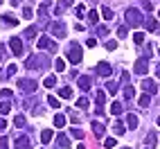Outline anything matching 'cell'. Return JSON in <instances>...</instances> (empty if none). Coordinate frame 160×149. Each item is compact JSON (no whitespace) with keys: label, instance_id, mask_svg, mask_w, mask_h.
Instances as JSON below:
<instances>
[{"label":"cell","instance_id":"d6986e66","mask_svg":"<svg viewBox=\"0 0 160 149\" xmlns=\"http://www.w3.org/2000/svg\"><path fill=\"white\" fill-rule=\"evenodd\" d=\"M102 16H104L106 20H111V18H115V16H113V9H111V7H102Z\"/></svg>","mask_w":160,"mask_h":149},{"label":"cell","instance_id":"ab89813d","mask_svg":"<svg viewBox=\"0 0 160 149\" xmlns=\"http://www.w3.org/2000/svg\"><path fill=\"white\" fill-rule=\"evenodd\" d=\"M23 16H25V18H27V20H29V18H32V9H29V7H25V9H23Z\"/></svg>","mask_w":160,"mask_h":149},{"label":"cell","instance_id":"7402d4cb","mask_svg":"<svg viewBox=\"0 0 160 149\" xmlns=\"http://www.w3.org/2000/svg\"><path fill=\"white\" fill-rule=\"evenodd\" d=\"M113 131H115V136H122V133H124V124H122V122H115V124H113Z\"/></svg>","mask_w":160,"mask_h":149},{"label":"cell","instance_id":"74e56055","mask_svg":"<svg viewBox=\"0 0 160 149\" xmlns=\"http://www.w3.org/2000/svg\"><path fill=\"white\" fill-rule=\"evenodd\" d=\"M147 142L153 147V145H156V133H149V136H147Z\"/></svg>","mask_w":160,"mask_h":149},{"label":"cell","instance_id":"484cf974","mask_svg":"<svg viewBox=\"0 0 160 149\" xmlns=\"http://www.w3.org/2000/svg\"><path fill=\"white\" fill-rule=\"evenodd\" d=\"M133 95H135L133 86H126V88H124V97H126V100H133Z\"/></svg>","mask_w":160,"mask_h":149},{"label":"cell","instance_id":"e575fe53","mask_svg":"<svg viewBox=\"0 0 160 149\" xmlns=\"http://www.w3.org/2000/svg\"><path fill=\"white\" fill-rule=\"evenodd\" d=\"M97 18H99L97 12H90V14H88V23H97Z\"/></svg>","mask_w":160,"mask_h":149},{"label":"cell","instance_id":"8d00e7d4","mask_svg":"<svg viewBox=\"0 0 160 149\" xmlns=\"http://www.w3.org/2000/svg\"><path fill=\"white\" fill-rule=\"evenodd\" d=\"M34 34H36V27H29V29L25 32V36H27V39H34Z\"/></svg>","mask_w":160,"mask_h":149},{"label":"cell","instance_id":"7bdbcfd3","mask_svg":"<svg viewBox=\"0 0 160 149\" xmlns=\"http://www.w3.org/2000/svg\"><path fill=\"white\" fill-rule=\"evenodd\" d=\"M83 12H86V9H83V5H79V7H77V9H74V14H77V16H81V14H83Z\"/></svg>","mask_w":160,"mask_h":149},{"label":"cell","instance_id":"60d3db41","mask_svg":"<svg viewBox=\"0 0 160 149\" xmlns=\"http://www.w3.org/2000/svg\"><path fill=\"white\" fill-rule=\"evenodd\" d=\"M104 100H106V95H104L102 90H97V102H99V104H104Z\"/></svg>","mask_w":160,"mask_h":149},{"label":"cell","instance_id":"5bb4252c","mask_svg":"<svg viewBox=\"0 0 160 149\" xmlns=\"http://www.w3.org/2000/svg\"><path fill=\"white\" fill-rule=\"evenodd\" d=\"M54 126H59V129H61V126H66V115H63V113L54 115Z\"/></svg>","mask_w":160,"mask_h":149},{"label":"cell","instance_id":"603a6c76","mask_svg":"<svg viewBox=\"0 0 160 149\" xmlns=\"http://www.w3.org/2000/svg\"><path fill=\"white\" fill-rule=\"evenodd\" d=\"M9 111H12V104H9V102H2V104H0V113H2V115H7Z\"/></svg>","mask_w":160,"mask_h":149},{"label":"cell","instance_id":"d4e9b609","mask_svg":"<svg viewBox=\"0 0 160 149\" xmlns=\"http://www.w3.org/2000/svg\"><path fill=\"white\" fill-rule=\"evenodd\" d=\"M38 61H41V59H38L36 54H32V57L27 59V68H34V66H36V63H38Z\"/></svg>","mask_w":160,"mask_h":149},{"label":"cell","instance_id":"681fc988","mask_svg":"<svg viewBox=\"0 0 160 149\" xmlns=\"http://www.w3.org/2000/svg\"><path fill=\"white\" fill-rule=\"evenodd\" d=\"M2 52H5V45H0V59H2Z\"/></svg>","mask_w":160,"mask_h":149},{"label":"cell","instance_id":"5b68a950","mask_svg":"<svg viewBox=\"0 0 160 149\" xmlns=\"http://www.w3.org/2000/svg\"><path fill=\"white\" fill-rule=\"evenodd\" d=\"M9 48H12V52H14L16 57H20V54H23V41H20L18 36H14L12 41H9Z\"/></svg>","mask_w":160,"mask_h":149},{"label":"cell","instance_id":"ba28073f","mask_svg":"<svg viewBox=\"0 0 160 149\" xmlns=\"http://www.w3.org/2000/svg\"><path fill=\"white\" fill-rule=\"evenodd\" d=\"M147 68H149V66H147V59H138L135 66H133V70H135L138 74H147Z\"/></svg>","mask_w":160,"mask_h":149},{"label":"cell","instance_id":"8fae6325","mask_svg":"<svg viewBox=\"0 0 160 149\" xmlns=\"http://www.w3.org/2000/svg\"><path fill=\"white\" fill-rule=\"evenodd\" d=\"M16 149H29V138L27 136H20L16 140Z\"/></svg>","mask_w":160,"mask_h":149},{"label":"cell","instance_id":"8992f818","mask_svg":"<svg viewBox=\"0 0 160 149\" xmlns=\"http://www.w3.org/2000/svg\"><path fill=\"white\" fill-rule=\"evenodd\" d=\"M50 32H52L54 36L63 39V36H66V25H63V23H52V25H50Z\"/></svg>","mask_w":160,"mask_h":149},{"label":"cell","instance_id":"7c38bea8","mask_svg":"<svg viewBox=\"0 0 160 149\" xmlns=\"http://www.w3.org/2000/svg\"><path fill=\"white\" fill-rule=\"evenodd\" d=\"M92 133L97 136V138H102V136H104V124L95 120V124H92Z\"/></svg>","mask_w":160,"mask_h":149},{"label":"cell","instance_id":"f35d334b","mask_svg":"<svg viewBox=\"0 0 160 149\" xmlns=\"http://www.w3.org/2000/svg\"><path fill=\"white\" fill-rule=\"evenodd\" d=\"M117 48V41H108V43H106V50H115Z\"/></svg>","mask_w":160,"mask_h":149},{"label":"cell","instance_id":"30bf717a","mask_svg":"<svg viewBox=\"0 0 160 149\" xmlns=\"http://www.w3.org/2000/svg\"><path fill=\"white\" fill-rule=\"evenodd\" d=\"M138 115H133V113H129L126 115V126H129V129H138Z\"/></svg>","mask_w":160,"mask_h":149},{"label":"cell","instance_id":"4dcf8cb0","mask_svg":"<svg viewBox=\"0 0 160 149\" xmlns=\"http://www.w3.org/2000/svg\"><path fill=\"white\" fill-rule=\"evenodd\" d=\"M106 88H108V93H117V81H108V86H106Z\"/></svg>","mask_w":160,"mask_h":149},{"label":"cell","instance_id":"4316f807","mask_svg":"<svg viewBox=\"0 0 160 149\" xmlns=\"http://www.w3.org/2000/svg\"><path fill=\"white\" fill-rule=\"evenodd\" d=\"M149 102H151V95H142V97H140V106H144V109H147V106H149Z\"/></svg>","mask_w":160,"mask_h":149},{"label":"cell","instance_id":"277c9868","mask_svg":"<svg viewBox=\"0 0 160 149\" xmlns=\"http://www.w3.org/2000/svg\"><path fill=\"white\" fill-rule=\"evenodd\" d=\"M38 48L41 50H50V52H57V43L52 39H48V36H41L38 39Z\"/></svg>","mask_w":160,"mask_h":149},{"label":"cell","instance_id":"ee69618b","mask_svg":"<svg viewBox=\"0 0 160 149\" xmlns=\"http://www.w3.org/2000/svg\"><path fill=\"white\" fill-rule=\"evenodd\" d=\"M0 149H7V138H0Z\"/></svg>","mask_w":160,"mask_h":149},{"label":"cell","instance_id":"f6af8a7d","mask_svg":"<svg viewBox=\"0 0 160 149\" xmlns=\"http://www.w3.org/2000/svg\"><path fill=\"white\" fill-rule=\"evenodd\" d=\"M2 95H5L7 100H9V97H12V90H9V88H2Z\"/></svg>","mask_w":160,"mask_h":149},{"label":"cell","instance_id":"ffe728a7","mask_svg":"<svg viewBox=\"0 0 160 149\" xmlns=\"http://www.w3.org/2000/svg\"><path fill=\"white\" fill-rule=\"evenodd\" d=\"M59 95L63 100H72V90L70 88H59Z\"/></svg>","mask_w":160,"mask_h":149},{"label":"cell","instance_id":"3957f363","mask_svg":"<svg viewBox=\"0 0 160 149\" xmlns=\"http://www.w3.org/2000/svg\"><path fill=\"white\" fill-rule=\"evenodd\" d=\"M18 88L23 90L25 95H32V93L36 90V81H32V79H20V81H18Z\"/></svg>","mask_w":160,"mask_h":149},{"label":"cell","instance_id":"7a4b0ae2","mask_svg":"<svg viewBox=\"0 0 160 149\" xmlns=\"http://www.w3.org/2000/svg\"><path fill=\"white\" fill-rule=\"evenodd\" d=\"M68 61H70V63H79V61H81V48H79L77 43L70 45V50H68Z\"/></svg>","mask_w":160,"mask_h":149},{"label":"cell","instance_id":"db71d44e","mask_svg":"<svg viewBox=\"0 0 160 149\" xmlns=\"http://www.w3.org/2000/svg\"><path fill=\"white\" fill-rule=\"evenodd\" d=\"M158 124H160V118H158Z\"/></svg>","mask_w":160,"mask_h":149},{"label":"cell","instance_id":"f5cc1de1","mask_svg":"<svg viewBox=\"0 0 160 149\" xmlns=\"http://www.w3.org/2000/svg\"><path fill=\"white\" fill-rule=\"evenodd\" d=\"M66 3H72V0H66Z\"/></svg>","mask_w":160,"mask_h":149},{"label":"cell","instance_id":"2e32d148","mask_svg":"<svg viewBox=\"0 0 160 149\" xmlns=\"http://www.w3.org/2000/svg\"><path fill=\"white\" fill-rule=\"evenodd\" d=\"M68 145H70V142H68V136H59V138H57V147H59V149H66Z\"/></svg>","mask_w":160,"mask_h":149},{"label":"cell","instance_id":"6da1fadb","mask_svg":"<svg viewBox=\"0 0 160 149\" xmlns=\"http://www.w3.org/2000/svg\"><path fill=\"white\" fill-rule=\"evenodd\" d=\"M126 23L129 25H140V23H144V18L138 9H129V12H126Z\"/></svg>","mask_w":160,"mask_h":149},{"label":"cell","instance_id":"9a60e30c","mask_svg":"<svg viewBox=\"0 0 160 149\" xmlns=\"http://www.w3.org/2000/svg\"><path fill=\"white\" fill-rule=\"evenodd\" d=\"M122 111H124V109H122L120 102H113V104H111V113H113V115H122Z\"/></svg>","mask_w":160,"mask_h":149},{"label":"cell","instance_id":"4fadbf2b","mask_svg":"<svg viewBox=\"0 0 160 149\" xmlns=\"http://www.w3.org/2000/svg\"><path fill=\"white\" fill-rule=\"evenodd\" d=\"M79 88H81V90H88V88H90V77H86V74L79 77Z\"/></svg>","mask_w":160,"mask_h":149},{"label":"cell","instance_id":"cb8c5ba5","mask_svg":"<svg viewBox=\"0 0 160 149\" xmlns=\"http://www.w3.org/2000/svg\"><path fill=\"white\" fill-rule=\"evenodd\" d=\"M144 25H147L149 29H158V23H156L153 18H144Z\"/></svg>","mask_w":160,"mask_h":149},{"label":"cell","instance_id":"44dd1931","mask_svg":"<svg viewBox=\"0 0 160 149\" xmlns=\"http://www.w3.org/2000/svg\"><path fill=\"white\" fill-rule=\"evenodd\" d=\"M41 140H43V142H50V140H52V131H50V129H43V131H41Z\"/></svg>","mask_w":160,"mask_h":149},{"label":"cell","instance_id":"9c48e42d","mask_svg":"<svg viewBox=\"0 0 160 149\" xmlns=\"http://www.w3.org/2000/svg\"><path fill=\"white\" fill-rule=\"evenodd\" d=\"M97 72L102 74V77H108V74H111V66H108L106 61H99V63H97Z\"/></svg>","mask_w":160,"mask_h":149},{"label":"cell","instance_id":"816d5d0a","mask_svg":"<svg viewBox=\"0 0 160 149\" xmlns=\"http://www.w3.org/2000/svg\"><path fill=\"white\" fill-rule=\"evenodd\" d=\"M77 149H86V147H83V145H79V147H77Z\"/></svg>","mask_w":160,"mask_h":149},{"label":"cell","instance_id":"83f0119b","mask_svg":"<svg viewBox=\"0 0 160 149\" xmlns=\"http://www.w3.org/2000/svg\"><path fill=\"white\" fill-rule=\"evenodd\" d=\"M14 124L18 126V129H20V126H25V118H23V115H16V118H14Z\"/></svg>","mask_w":160,"mask_h":149},{"label":"cell","instance_id":"e0dca14e","mask_svg":"<svg viewBox=\"0 0 160 149\" xmlns=\"http://www.w3.org/2000/svg\"><path fill=\"white\" fill-rule=\"evenodd\" d=\"M2 23H5V25H9V27H16V25H18V20H16V18H12V16L7 14V16H2Z\"/></svg>","mask_w":160,"mask_h":149},{"label":"cell","instance_id":"f546056e","mask_svg":"<svg viewBox=\"0 0 160 149\" xmlns=\"http://www.w3.org/2000/svg\"><path fill=\"white\" fill-rule=\"evenodd\" d=\"M48 104L52 106V109H59V100H57V97H52V95L48 97Z\"/></svg>","mask_w":160,"mask_h":149},{"label":"cell","instance_id":"f1b7e54d","mask_svg":"<svg viewBox=\"0 0 160 149\" xmlns=\"http://www.w3.org/2000/svg\"><path fill=\"white\" fill-rule=\"evenodd\" d=\"M54 66H57V70L61 72V70H66V61H63V59H57V61H54Z\"/></svg>","mask_w":160,"mask_h":149},{"label":"cell","instance_id":"11a10c76","mask_svg":"<svg viewBox=\"0 0 160 149\" xmlns=\"http://www.w3.org/2000/svg\"><path fill=\"white\" fill-rule=\"evenodd\" d=\"M126 149H129V147H126Z\"/></svg>","mask_w":160,"mask_h":149},{"label":"cell","instance_id":"bcb514c9","mask_svg":"<svg viewBox=\"0 0 160 149\" xmlns=\"http://www.w3.org/2000/svg\"><path fill=\"white\" fill-rule=\"evenodd\" d=\"M54 12H57V16H61V14H63V5H57Z\"/></svg>","mask_w":160,"mask_h":149},{"label":"cell","instance_id":"52a82bcc","mask_svg":"<svg viewBox=\"0 0 160 149\" xmlns=\"http://www.w3.org/2000/svg\"><path fill=\"white\" fill-rule=\"evenodd\" d=\"M142 88H144L149 95H156V93H158V86H156L153 79H144V81H142Z\"/></svg>","mask_w":160,"mask_h":149},{"label":"cell","instance_id":"d6a6232c","mask_svg":"<svg viewBox=\"0 0 160 149\" xmlns=\"http://www.w3.org/2000/svg\"><path fill=\"white\" fill-rule=\"evenodd\" d=\"M133 41H135V43H142V41H144V34H142V32H135V34H133Z\"/></svg>","mask_w":160,"mask_h":149},{"label":"cell","instance_id":"ac0fdd59","mask_svg":"<svg viewBox=\"0 0 160 149\" xmlns=\"http://www.w3.org/2000/svg\"><path fill=\"white\" fill-rule=\"evenodd\" d=\"M54 84H57V77H54V74H50V77H45L43 86H45V88H52V86H54Z\"/></svg>","mask_w":160,"mask_h":149},{"label":"cell","instance_id":"f907efd6","mask_svg":"<svg viewBox=\"0 0 160 149\" xmlns=\"http://www.w3.org/2000/svg\"><path fill=\"white\" fill-rule=\"evenodd\" d=\"M9 3H12V5H20V0H9Z\"/></svg>","mask_w":160,"mask_h":149},{"label":"cell","instance_id":"7dc6e473","mask_svg":"<svg viewBox=\"0 0 160 149\" xmlns=\"http://www.w3.org/2000/svg\"><path fill=\"white\" fill-rule=\"evenodd\" d=\"M5 126H7V122H5L2 118H0V129H5Z\"/></svg>","mask_w":160,"mask_h":149},{"label":"cell","instance_id":"836d02e7","mask_svg":"<svg viewBox=\"0 0 160 149\" xmlns=\"http://www.w3.org/2000/svg\"><path fill=\"white\" fill-rule=\"evenodd\" d=\"M104 147H106V149L115 147V138H106V140H104Z\"/></svg>","mask_w":160,"mask_h":149},{"label":"cell","instance_id":"d590c367","mask_svg":"<svg viewBox=\"0 0 160 149\" xmlns=\"http://www.w3.org/2000/svg\"><path fill=\"white\" fill-rule=\"evenodd\" d=\"M77 106H79V109H88V100H86V97H81V100L77 102Z\"/></svg>","mask_w":160,"mask_h":149},{"label":"cell","instance_id":"b9f144b4","mask_svg":"<svg viewBox=\"0 0 160 149\" xmlns=\"http://www.w3.org/2000/svg\"><path fill=\"white\" fill-rule=\"evenodd\" d=\"M117 36L124 39V36H126V27H120V29H117Z\"/></svg>","mask_w":160,"mask_h":149},{"label":"cell","instance_id":"c3c4849f","mask_svg":"<svg viewBox=\"0 0 160 149\" xmlns=\"http://www.w3.org/2000/svg\"><path fill=\"white\" fill-rule=\"evenodd\" d=\"M156 77H160V66H156Z\"/></svg>","mask_w":160,"mask_h":149},{"label":"cell","instance_id":"1f68e13d","mask_svg":"<svg viewBox=\"0 0 160 149\" xmlns=\"http://www.w3.org/2000/svg\"><path fill=\"white\" fill-rule=\"evenodd\" d=\"M70 136H72V138H79V140H81V138H83V131H81V129H72Z\"/></svg>","mask_w":160,"mask_h":149}]
</instances>
